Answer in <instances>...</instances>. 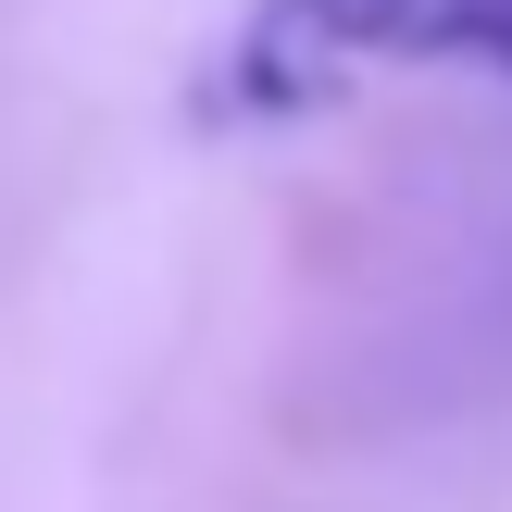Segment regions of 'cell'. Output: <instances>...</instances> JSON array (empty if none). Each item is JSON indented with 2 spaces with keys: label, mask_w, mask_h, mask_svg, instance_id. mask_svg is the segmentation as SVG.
<instances>
[{
  "label": "cell",
  "mask_w": 512,
  "mask_h": 512,
  "mask_svg": "<svg viewBox=\"0 0 512 512\" xmlns=\"http://www.w3.org/2000/svg\"><path fill=\"white\" fill-rule=\"evenodd\" d=\"M375 75H488L512 88V0H250L225 25L200 113L213 125H300Z\"/></svg>",
  "instance_id": "6da1fadb"
}]
</instances>
